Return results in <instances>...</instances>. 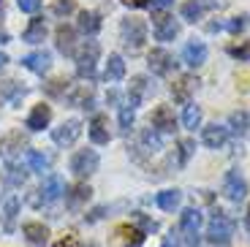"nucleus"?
Listing matches in <instances>:
<instances>
[{
  "label": "nucleus",
  "mask_w": 250,
  "mask_h": 247,
  "mask_svg": "<svg viewBox=\"0 0 250 247\" xmlns=\"http://www.w3.org/2000/svg\"><path fill=\"white\" fill-rule=\"evenodd\" d=\"M98 57H101L98 41H84L79 49H76V74H79L82 79H93Z\"/></svg>",
  "instance_id": "nucleus-1"
},
{
  "label": "nucleus",
  "mask_w": 250,
  "mask_h": 247,
  "mask_svg": "<svg viewBox=\"0 0 250 247\" xmlns=\"http://www.w3.org/2000/svg\"><path fill=\"white\" fill-rule=\"evenodd\" d=\"M120 41H123L125 49L139 52L144 46V41H147V25L142 19H125L120 25Z\"/></svg>",
  "instance_id": "nucleus-2"
},
{
  "label": "nucleus",
  "mask_w": 250,
  "mask_h": 247,
  "mask_svg": "<svg viewBox=\"0 0 250 247\" xmlns=\"http://www.w3.org/2000/svg\"><path fill=\"white\" fill-rule=\"evenodd\" d=\"M234 234V220L226 212H215L212 217H209V223H207V236H209V242H229Z\"/></svg>",
  "instance_id": "nucleus-3"
},
{
  "label": "nucleus",
  "mask_w": 250,
  "mask_h": 247,
  "mask_svg": "<svg viewBox=\"0 0 250 247\" xmlns=\"http://www.w3.org/2000/svg\"><path fill=\"white\" fill-rule=\"evenodd\" d=\"M38 196H33V204L41 206V204H52V201H57V198L65 193V182H62V177H57V174H49V177L41 182V187H38Z\"/></svg>",
  "instance_id": "nucleus-4"
},
{
  "label": "nucleus",
  "mask_w": 250,
  "mask_h": 247,
  "mask_svg": "<svg viewBox=\"0 0 250 247\" xmlns=\"http://www.w3.org/2000/svg\"><path fill=\"white\" fill-rule=\"evenodd\" d=\"M98 166H101V158H98L95 149H79V152L71 158V171H74L79 179L95 174V171H98Z\"/></svg>",
  "instance_id": "nucleus-5"
},
{
  "label": "nucleus",
  "mask_w": 250,
  "mask_h": 247,
  "mask_svg": "<svg viewBox=\"0 0 250 247\" xmlns=\"http://www.w3.org/2000/svg\"><path fill=\"white\" fill-rule=\"evenodd\" d=\"M201 223H204V217H201V212L196 209V206H188V209H182L180 215V231L185 234L188 245H193L199 242V228H201Z\"/></svg>",
  "instance_id": "nucleus-6"
},
{
  "label": "nucleus",
  "mask_w": 250,
  "mask_h": 247,
  "mask_svg": "<svg viewBox=\"0 0 250 247\" xmlns=\"http://www.w3.org/2000/svg\"><path fill=\"white\" fill-rule=\"evenodd\" d=\"M79 136H82V123L79 120H65L62 125H57V128L52 130V142H55L57 147H71Z\"/></svg>",
  "instance_id": "nucleus-7"
},
{
  "label": "nucleus",
  "mask_w": 250,
  "mask_h": 247,
  "mask_svg": "<svg viewBox=\"0 0 250 247\" xmlns=\"http://www.w3.org/2000/svg\"><path fill=\"white\" fill-rule=\"evenodd\" d=\"M223 193L229 201H234V204H239V201H245V196H248V182H245V177L239 171H229L223 179Z\"/></svg>",
  "instance_id": "nucleus-8"
},
{
  "label": "nucleus",
  "mask_w": 250,
  "mask_h": 247,
  "mask_svg": "<svg viewBox=\"0 0 250 247\" xmlns=\"http://www.w3.org/2000/svg\"><path fill=\"white\" fill-rule=\"evenodd\" d=\"M152 36H155V41H174L177 36H180V22H177L174 17H169V14H161V17H155V25H152Z\"/></svg>",
  "instance_id": "nucleus-9"
},
{
  "label": "nucleus",
  "mask_w": 250,
  "mask_h": 247,
  "mask_svg": "<svg viewBox=\"0 0 250 247\" xmlns=\"http://www.w3.org/2000/svg\"><path fill=\"white\" fill-rule=\"evenodd\" d=\"M150 128L155 130V133H174V130H177L174 111H171L169 106H158V109H152V114H150Z\"/></svg>",
  "instance_id": "nucleus-10"
},
{
  "label": "nucleus",
  "mask_w": 250,
  "mask_h": 247,
  "mask_svg": "<svg viewBox=\"0 0 250 247\" xmlns=\"http://www.w3.org/2000/svg\"><path fill=\"white\" fill-rule=\"evenodd\" d=\"M147 65H150V71L155 76H166V74H171V71L177 68L174 57H171L166 49H152L150 55H147Z\"/></svg>",
  "instance_id": "nucleus-11"
},
{
  "label": "nucleus",
  "mask_w": 250,
  "mask_h": 247,
  "mask_svg": "<svg viewBox=\"0 0 250 247\" xmlns=\"http://www.w3.org/2000/svg\"><path fill=\"white\" fill-rule=\"evenodd\" d=\"M201 142H204L207 149H223L226 142H229V128H226V125H218V123L207 125V128L201 130Z\"/></svg>",
  "instance_id": "nucleus-12"
},
{
  "label": "nucleus",
  "mask_w": 250,
  "mask_h": 247,
  "mask_svg": "<svg viewBox=\"0 0 250 247\" xmlns=\"http://www.w3.org/2000/svg\"><path fill=\"white\" fill-rule=\"evenodd\" d=\"M22 65H25L27 71H33V74L44 76L46 71L52 68V55H49V52H44V49L30 52V55H25V57H22Z\"/></svg>",
  "instance_id": "nucleus-13"
},
{
  "label": "nucleus",
  "mask_w": 250,
  "mask_h": 247,
  "mask_svg": "<svg viewBox=\"0 0 250 247\" xmlns=\"http://www.w3.org/2000/svg\"><path fill=\"white\" fill-rule=\"evenodd\" d=\"M182 60H185V65H190V68H199V65H204L207 62V43L204 41H188L185 49H182Z\"/></svg>",
  "instance_id": "nucleus-14"
},
{
  "label": "nucleus",
  "mask_w": 250,
  "mask_h": 247,
  "mask_svg": "<svg viewBox=\"0 0 250 247\" xmlns=\"http://www.w3.org/2000/svg\"><path fill=\"white\" fill-rule=\"evenodd\" d=\"M152 93V84L147 76H133L131 79V90H128V101L125 103L131 106V109H139V103L144 101V95Z\"/></svg>",
  "instance_id": "nucleus-15"
},
{
  "label": "nucleus",
  "mask_w": 250,
  "mask_h": 247,
  "mask_svg": "<svg viewBox=\"0 0 250 247\" xmlns=\"http://www.w3.org/2000/svg\"><path fill=\"white\" fill-rule=\"evenodd\" d=\"M49 123H52V109H49L46 103H38L36 109H33L30 114H27V120H25V128L36 133V130H44Z\"/></svg>",
  "instance_id": "nucleus-16"
},
{
  "label": "nucleus",
  "mask_w": 250,
  "mask_h": 247,
  "mask_svg": "<svg viewBox=\"0 0 250 247\" xmlns=\"http://www.w3.org/2000/svg\"><path fill=\"white\" fill-rule=\"evenodd\" d=\"M207 8H215V0H188V3H182L180 14L185 22H196V19H201V14Z\"/></svg>",
  "instance_id": "nucleus-17"
},
{
  "label": "nucleus",
  "mask_w": 250,
  "mask_h": 247,
  "mask_svg": "<svg viewBox=\"0 0 250 247\" xmlns=\"http://www.w3.org/2000/svg\"><path fill=\"white\" fill-rule=\"evenodd\" d=\"M101 14H95V11H79V19H76V30L79 33H84V36H90L93 38L95 33L101 30Z\"/></svg>",
  "instance_id": "nucleus-18"
},
{
  "label": "nucleus",
  "mask_w": 250,
  "mask_h": 247,
  "mask_svg": "<svg viewBox=\"0 0 250 247\" xmlns=\"http://www.w3.org/2000/svg\"><path fill=\"white\" fill-rule=\"evenodd\" d=\"M46 38V22L41 17L30 19V25L25 27V33H22V41L25 43H41Z\"/></svg>",
  "instance_id": "nucleus-19"
},
{
  "label": "nucleus",
  "mask_w": 250,
  "mask_h": 247,
  "mask_svg": "<svg viewBox=\"0 0 250 247\" xmlns=\"http://www.w3.org/2000/svg\"><path fill=\"white\" fill-rule=\"evenodd\" d=\"M76 33L71 30V27L60 25L57 27V52H62V55H76Z\"/></svg>",
  "instance_id": "nucleus-20"
},
{
  "label": "nucleus",
  "mask_w": 250,
  "mask_h": 247,
  "mask_svg": "<svg viewBox=\"0 0 250 247\" xmlns=\"http://www.w3.org/2000/svg\"><path fill=\"white\" fill-rule=\"evenodd\" d=\"M22 234H25L27 242L36 245V247H44L46 239H49V231H46L41 223H25V226H22Z\"/></svg>",
  "instance_id": "nucleus-21"
},
{
  "label": "nucleus",
  "mask_w": 250,
  "mask_h": 247,
  "mask_svg": "<svg viewBox=\"0 0 250 247\" xmlns=\"http://www.w3.org/2000/svg\"><path fill=\"white\" fill-rule=\"evenodd\" d=\"M125 76V60L120 55H109L106 68H104V79L106 82H120Z\"/></svg>",
  "instance_id": "nucleus-22"
},
{
  "label": "nucleus",
  "mask_w": 250,
  "mask_h": 247,
  "mask_svg": "<svg viewBox=\"0 0 250 247\" xmlns=\"http://www.w3.org/2000/svg\"><path fill=\"white\" fill-rule=\"evenodd\" d=\"M65 190H68V187H65ZM90 193H93V190H90L87 185H76V187H71V190L65 193V206H68V209H79V206L90 198Z\"/></svg>",
  "instance_id": "nucleus-23"
},
{
  "label": "nucleus",
  "mask_w": 250,
  "mask_h": 247,
  "mask_svg": "<svg viewBox=\"0 0 250 247\" xmlns=\"http://www.w3.org/2000/svg\"><path fill=\"white\" fill-rule=\"evenodd\" d=\"M25 179H27V174L22 171L19 163H6V168H3V182H6L8 187H22Z\"/></svg>",
  "instance_id": "nucleus-24"
},
{
  "label": "nucleus",
  "mask_w": 250,
  "mask_h": 247,
  "mask_svg": "<svg viewBox=\"0 0 250 247\" xmlns=\"http://www.w3.org/2000/svg\"><path fill=\"white\" fill-rule=\"evenodd\" d=\"M180 201H182V193L177 190V187H174V190H161L155 196V204L161 206L163 212H174L177 206H180Z\"/></svg>",
  "instance_id": "nucleus-25"
},
{
  "label": "nucleus",
  "mask_w": 250,
  "mask_h": 247,
  "mask_svg": "<svg viewBox=\"0 0 250 247\" xmlns=\"http://www.w3.org/2000/svg\"><path fill=\"white\" fill-rule=\"evenodd\" d=\"M17 215H19V198L11 196V198H6V206H3V231H6V234L14 231V220H17Z\"/></svg>",
  "instance_id": "nucleus-26"
},
{
  "label": "nucleus",
  "mask_w": 250,
  "mask_h": 247,
  "mask_svg": "<svg viewBox=\"0 0 250 247\" xmlns=\"http://www.w3.org/2000/svg\"><path fill=\"white\" fill-rule=\"evenodd\" d=\"M90 142L93 144H109V128H106V120L104 117H95L90 123Z\"/></svg>",
  "instance_id": "nucleus-27"
},
{
  "label": "nucleus",
  "mask_w": 250,
  "mask_h": 247,
  "mask_svg": "<svg viewBox=\"0 0 250 247\" xmlns=\"http://www.w3.org/2000/svg\"><path fill=\"white\" fill-rule=\"evenodd\" d=\"M182 125L188 130H196L201 125V109L193 103V101H188L185 103V111H182Z\"/></svg>",
  "instance_id": "nucleus-28"
},
{
  "label": "nucleus",
  "mask_w": 250,
  "mask_h": 247,
  "mask_svg": "<svg viewBox=\"0 0 250 247\" xmlns=\"http://www.w3.org/2000/svg\"><path fill=\"white\" fill-rule=\"evenodd\" d=\"M196 84H199V82H196L193 76H182L180 84L171 87V93H174V98H177V101H185V103H188V95H190V93L196 90Z\"/></svg>",
  "instance_id": "nucleus-29"
},
{
  "label": "nucleus",
  "mask_w": 250,
  "mask_h": 247,
  "mask_svg": "<svg viewBox=\"0 0 250 247\" xmlns=\"http://www.w3.org/2000/svg\"><path fill=\"white\" fill-rule=\"evenodd\" d=\"M27 166H30V171H36V174H44L46 168H49V158L46 155H41L38 149H27Z\"/></svg>",
  "instance_id": "nucleus-30"
},
{
  "label": "nucleus",
  "mask_w": 250,
  "mask_h": 247,
  "mask_svg": "<svg viewBox=\"0 0 250 247\" xmlns=\"http://www.w3.org/2000/svg\"><path fill=\"white\" fill-rule=\"evenodd\" d=\"M133 223H136V231H139V234H144V236L155 234V231H158V223L152 220V217H147L144 212H133Z\"/></svg>",
  "instance_id": "nucleus-31"
},
{
  "label": "nucleus",
  "mask_w": 250,
  "mask_h": 247,
  "mask_svg": "<svg viewBox=\"0 0 250 247\" xmlns=\"http://www.w3.org/2000/svg\"><path fill=\"white\" fill-rule=\"evenodd\" d=\"M142 149L144 152H158L161 149V133H155L152 128L142 130Z\"/></svg>",
  "instance_id": "nucleus-32"
},
{
  "label": "nucleus",
  "mask_w": 250,
  "mask_h": 247,
  "mask_svg": "<svg viewBox=\"0 0 250 247\" xmlns=\"http://www.w3.org/2000/svg\"><path fill=\"white\" fill-rule=\"evenodd\" d=\"M196 152V142H190V139H185V142L177 144V166H188V161H190V155Z\"/></svg>",
  "instance_id": "nucleus-33"
},
{
  "label": "nucleus",
  "mask_w": 250,
  "mask_h": 247,
  "mask_svg": "<svg viewBox=\"0 0 250 247\" xmlns=\"http://www.w3.org/2000/svg\"><path fill=\"white\" fill-rule=\"evenodd\" d=\"M229 125H231L234 133H245V128H250V111H234L231 117H229Z\"/></svg>",
  "instance_id": "nucleus-34"
},
{
  "label": "nucleus",
  "mask_w": 250,
  "mask_h": 247,
  "mask_svg": "<svg viewBox=\"0 0 250 247\" xmlns=\"http://www.w3.org/2000/svg\"><path fill=\"white\" fill-rule=\"evenodd\" d=\"M133 120H136V109L123 103L120 106V133H128V130L133 128Z\"/></svg>",
  "instance_id": "nucleus-35"
},
{
  "label": "nucleus",
  "mask_w": 250,
  "mask_h": 247,
  "mask_svg": "<svg viewBox=\"0 0 250 247\" xmlns=\"http://www.w3.org/2000/svg\"><path fill=\"white\" fill-rule=\"evenodd\" d=\"M229 55L234 60H250V41L239 43V46H229Z\"/></svg>",
  "instance_id": "nucleus-36"
},
{
  "label": "nucleus",
  "mask_w": 250,
  "mask_h": 247,
  "mask_svg": "<svg viewBox=\"0 0 250 247\" xmlns=\"http://www.w3.org/2000/svg\"><path fill=\"white\" fill-rule=\"evenodd\" d=\"M245 25H248V17H234L231 22H226V25H220V27H226L229 33H242Z\"/></svg>",
  "instance_id": "nucleus-37"
},
{
  "label": "nucleus",
  "mask_w": 250,
  "mask_h": 247,
  "mask_svg": "<svg viewBox=\"0 0 250 247\" xmlns=\"http://www.w3.org/2000/svg\"><path fill=\"white\" fill-rule=\"evenodd\" d=\"M74 11V0H57L55 3V14L57 17H65V14Z\"/></svg>",
  "instance_id": "nucleus-38"
},
{
  "label": "nucleus",
  "mask_w": 250,
  "mask_h": 247,
  "mask_svg": "<svg viewBox=\"0 0 250 247\" xmlns=\"http://www.w3.org/2000/svg\"><path fill=\"white\" fill-rule=\"evenodd\" d=\"M17 6L25 14H36L38 8H41V0H17Z\"/></svg>",
  "instance_id": "nucleus-39"
},
{
  "label": "nucleus",
  "mask_w": 250,
  "mask_h": 247,
  "mask_svg": "<svg viewBox=\"0 0 250 247\" xmlns=\"http://www.w3.org/2000/svg\"><path fill=\"white\" fill-rule=\"evenodd\" d=\"M123 6H131V8H147L150 6V0H120Z\"/></svg>",
  "instance_id": "nucleus-40"
},
{
  "label": "nucleus",
  "mask_w": 250,
  "mask_h": 247,
  "mask_svg": "<svg viewBox=\"0 0 250 247\" xmlns=\"http://www.w3.org/2000/svg\"><path fill=\"white\" fill-rule=\"evenodd\" d=\"M161 247H180V236L174 234V231H171L169 236H166V239H163V245Z\"/></svg>",
  "instance_id": "nucleus-41"
},
{
  "label": "nucleus",
  "mask_w": 250,
  "mask_h": 247,
  "mask_svg": "<svg viewBox=\"0 0 250 247\" xmlns=\"http://www.w3.org/2000/svg\"><path fill=\"white\" fill-rule=\"evenodd\" d=\"M55 247H79V242H76L74 236H65V239L55 242Z\"/></svg>",
  "instance_id": "nucleus-42"
},
{
  "label": "nucleus",
  "mask_w": 250,
  "mask_h": 247,
  "mask_svg": "<svg viewBox=\"0 0 250 247\" xmlns=\"http://www.w3.org/2000/svg\"><path fill=\"white\" fill-rule=\"evenodd\" d=\"M150 6L152 8H169V6H174V0H150Z\"/></svg>",
  "instance_id": "nucleus-43"
},
{
  "label": "nucleus",
  "mask_w": 250,
  "mask_h": 247,
  "mask_svg": "<svg viewBox=\"0 0 250 247\" xmlns=\"http://www.w3.org/2000/svg\"><path fill=\"white\" fill-rule=\"evenodd\" d=\"M106 101H109V103H117V101H120V93H117V90H109Z\"/></svg>",
  "instance_id": "nucleus-44"
},
{
  "label": "nucleus",
  "mask_w": 250,
  "mask_h": 247,
  "mask_svg": "<svg viewBox=\"0 0 250 247\" xmlns=\"http://www.w3.org/2000/svg\"><path fill=\"white\" fill-rule=\"evenodd\" d=\"M6 62H8V55L6 52H0V68H6Z\"/></svg>",
  "instance_id": "nucleus-45"
},
{
  "label": "nucleus",
  "mask_w": 250,
  "mask_h": 247,
  "mask_svg": "<svg viewBox=\"0 0 250 247\" xmlns=\"http://www.w3.org/2000/svg\"><path fill=\"white\" fill-rule=\"evenodd\" d=\"M207 247H229V242H209Z\"/></svg>",
  "instance_id": "nucleus-46"
},
{
  "label": "nucleus",
  "mask_w": 250,
  "mask_h": 247,
  "mask_svg": "<svg viewBox=\"0 0 250 247\" xmlns=\"http://www.w3.org/2000/svg\"><path fill=\"white\" fill-rule=\"evenodd\" d=\"M6 41H8V33L3 30V27H0V43H6Z\"/></svg>",
  "instance_id": "nucleus-47"
},
{
  "label": "nucleus",
  "mask_w": 250,
  "mask_h": 247,
  "mask_svg": "<svg viewBox=\"0 0 250 247\" xmlns=\"http://www.w3.org/2000/svg\"><path fill=\"white\" fill-rule=\"evenodd\" d=\"M248 226H250V209H248Z\"/></svg>",
  "instance_id": "nucleus-48"
},
{
  "label": "nucleus",
  "mask_w": 250,
  "mask_h": 247,
  "mask_svg": "<svg viewBox=\"0 0 250 247\" xmlns=\"http://www.w3.org/2000/svg\"><path fill=\"white\" fill-rule=\"evenodd\" d=\"M0 11H3V0H0Z\"/></svg>",
  "instance_id": "nucleus-49"
},
{
  "label": "nucleus",
  "mask_w": 250,
  "mask_h": 247,
  "mask_svg": "<svg viewBox=\"0 0 250 247\" xmlns=\"http://www.w3.org/2000/svg\"><path fill=\"white\" fill-rule=\"evenodd\" d=\"M87 247H95V245H87Z\"/></svg>",
  "instance_id": "nucleus-50"
},
{
  "label": "nucleus",
  "mask_w": 250,
  "mask_h": 247,
  "mask_svg": "<svg viewBox=\"0 0 250 247\" xmlns=\"http://www.w3.org/2000/svg\"><path fill=\"white\" fill-rule=\"evenodd\" d=\"M248 228H250V226H248Z\"/></svg>",
  "instance_id": "nucleus-51"
}]
</instances>
